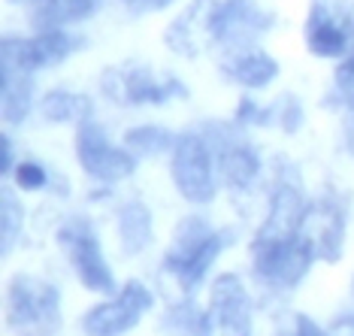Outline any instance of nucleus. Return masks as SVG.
I'll return each mask as SVG.
<instances>
[{"instance_id":"1","label":"nucleus","mask_w":354,"mask_h":336,"mask_svg":"<svg viewBox=\"0 0 354 336\" xmlns=\"http://www.w3.org/2000/svg\"><path fill=\"white\" fill-rule=\"evenodd\" d=\"M236 239L230 227H215L206 215H185L173 230V239L160 258V273L179 288L185 297L197 291L209 279L218 258Z\"/></svg>"},{"instance_id":"18","label":"nucleus","mask_w":354,"mask_h":336,"mask_svg":"<svg viewBox=\"0 0 354 336\" xmlns=\"http://www.w3.org/2000/svg\"><path fill=\"white\" fill-rule=\"evenodd\" d=\"M34 109V73L0 64V112L3 124L19 127Z\"/></svg>"},{"instance_id":"6","label":"nucleus","mask_w":354,"mask_h":336,"mask_svg":"<svg viewBox=\"0 0 354 336\" xmlns=\"http://www.w3.org/2000/svg\"><path fill=\"white\" fill-rule=\"evenodd\" d=\"M155 309V291L142 279H127L115 294L94 303L79 318L82 336H127Z\"/></svg>"},{"instance_id":"12","label":"nucleus","mask_w":354,"mask_h":336,"mask_svg":"<svg viewBox=\"0 0 354 336\" xmlns=\"http://www.w3.org/2000/svg\"><path fill=\"white\" fill-rule=\"evenodd\" d=\"M209 146L215 155V170H218V182L230 191H245L252 188L261 176V155L257 149L243 137L239 124H224L212 122L203 127Z\"/></svg>"},{"instance_id":"13","label":"nucleus","mask_w":354,"mask_h":336,"mask_svg":"<svg viewBox=\"0 0 354 336\" xmlns=\"http://www.w3.org/2000/svg\"><path fill=\"white\" fill-rule=\"evenodd\" d=\"M309 203L312 200H306L300 182L279 176L276 185L270 191L267 215H263L261 227L254 230L252 243H279V239H291L297 234H303V221H306V212H309Z\"/></svg>"},{"instance_id":"5","label":"nucleus","mask_w":354,"mask_h":336,"mask_svg":"<svg viewBox=\"0 0 354 336\" xmlns=\"http://www.w3.org/2000/svg\"><path fill=\"white\" fill-rule=\"evenodd\" d=\"M170 179L182 200L194 206L212 203L218 194V170H215V155L203 131H185L179 133L170 151Z\"/></svg>"},{"instance_id":"28","label":"nucleus","mask_w":354,"mask_h":336,"mask_svg":"<svg viewBox=\"0 0 354 336\" xmlns=\"http://www.w3.org/2000/svg\"><path fill=\"white\" fill-rule=\"evenodd\" d=\"M333 91H336V97H339L345 106L354 109V49L345 55V58L339 61V67H336V73H333Z\"/></svg>"},{"instance_id":"20","label":"nucleus","mask_w":354,"mask_h":336,"mask_svg":"<svg viewBox=\"0 0 354 336\" xmlns=\"http://www.w3.org/2000/svg\"><path fill=\"white\" fill-rule=\"evenodd\" d=\"M39 115L49 124H79L94 115V103L88 94L70 91V88H49L39 97Z\"/></svg>"},{"instance_id":"9","label":"nucleus","mask_w":354,"mask_h":336,"mask_svg":"<svg viewBox=\"0 0 354 336\" xmlns=\"http://www.w3.org/2000/svg\"><path fill=\"white\" fill-rule=\"evenodd\" d=\"M73 151H76V161L85 170V176H91V179L100 182V185L124 182L127 176H133L136 161H140L124 142L115 146V142L109 140L106 127L100 122H94V115L76 124Z\"/></svg>"},{"instance_id":"26","label":"nucleus","mask_w":354,"mask_h":336,"mask_svg":"<svg viewBox=\"0 0 354 336\" xmlns=\"http://www.w3.org/2000/svg\"><path fill=\"white\" fill-rule=\"evenodd\" d=\"M233 122L239 127H267V124H272V103L270 106H261V103H254L252 97H243L236 112H233Z\"/></svg>"},{"instance_id":"23","label":"nucleus","mask_w":354,"mask_h":336,"mask_svg":"<svg viewBox=\"0 0 354 336\" xmlns=\"http://www.w3.org/2000/svg\"><path fill=\"white\" fill-rule=\"evenodd\" d=\"M21 230H25V206H21L19 194L3 185L0 191V243H3V254H12L19 245Z\"/></svg>"},{"instance_id":"24","label":"nucleus","mask_w":354,"mask_h":336,"mask_svg":"<svg viewBox=\"0 0 354 336\" xmlns=\"http://www.w3.org/2000/svg\"><path fill=\"white\" fill-rule=\"evenodd\" d=\"M272 336H330V327H324L318 318H312L309 312L288 309L272 324Z\"/></svg>"},{"instance_id":"4","label":"nucleus","mask_w":354,"mask_h":336,"mask_svg":"<svg viewBox=\"0 0 354 336\" xmlns=\"http://www.w3.org/2000/svg\"><path fill=\"white\" fill-rule=\"evenodd\" d=\"M248 263H252V279L263 291L291 294L309 279L318 258L309 239L297 234L279 243H248Z\"/></svg>"},{"instance_id":"32","label":"nucleus","mask_w":354,"mask_h":336,"mask_svg":"<svg viewBox=\"0 0 354 336\" xmlns=\"http://www.w3.org/2000/svg\"><path fill=\"white\" fill-rule=\"evenodd\" d=\"M345 146L354 155V109H348V118H345Z\"/></svg>"},{"instance_id":"3","label":"nucleus","mask_w":354,"mask_h":336,"mask_svg":"<svg viewBox=\"0 0 354 336\" xmlns=\"http://www.w3.org/2000/svg\"><path fill=\"white\" fill-rule=\"evenodd\" d=\"M55 243H58L64 261L70 263V273L76 276V282L82 285L88 294L109 297V294L118 291L115 273H112V267H109V258H106V252H103L100 234L91 218H85V215H70V218H64L58 224V230H55Z\"/></svg>"},{"instance_id":"17","label":"nucleus","mask_w":354,"mask_h":336,"mask_svg":"<svg viewBox=\"0 0 354 336\" xmlns=\"http://www.w3.org/2000/svg\"><path fill=\"white\" fill-rule=\"evenodd\" d=\"M279 61L263 49H245V52H233L227 55V61L221 64V73L230 82L243 85L245 91H263L279 79Z\"/></svg>"},{"instance_id":"31","label":"nucleus","mask_w":354,"mask_h":336,"mask_svg":"<svg viewBox=\"0 0 354 336\" xmlns=\"http://www.w3.org/2000/svg\"><path fill=\"white\" fill-rule=\"evenodd\" d=\"M330 336H354V312H345L333 324H330Z\"/></svg>"},{"instance_id":"22","label":"nucleus","mask_w":354,"mask_h":336,"mask_svg":"<svg viewBox=\"0 0 354 336\" xmlns=\"http://www.w3.org/2000/svg\"><path fill=\"white\" fill-rule=\"evenodd\" d=\"M179 133L167 131L160 124H136L124 133V146L133 151L136 158H158V155H170Z\"/></svg>"},{"instance_id":"33","label":"nucleus","mask_w":354,"mask_h":336,"mask_svg":"<svg viewBox=\"0 0 354 336\" xmlns=\"http://www.w3.org/2000/svg\"><path fill=\"white\" fill-rule=\"evenodd\" d=\"M348 294H351V303H354V276H351V285H348Z\"/></svg>"},{"instance_id":"16","label":"nucleus","mask_w":354,"mask_h":336,"mask_svg":"<svg viewBox=\"0 0 354 336\" xmlns=\"http://www.w3.org/2000/svg\"><path fill=\"white\" fill-rule=\"evenodd\" d=\"M115 236L124 258H136L155 243V218L142 200H124L115 212Z\"/></svg>"},{"instance_id":"2","label":"nucleus","mask_w":354,"mask_h":336,"mask_svg":"<svg viewBox=\"0 0 354 336\" xmlns=\"http://www.w3.org/2000/svg\"><path fill=\"white\" fill-rule=\"evenodd\" d=\"M3 324L12 336H58L64 327L58 285L37 273H15L3 288Z\"/></svg>"},{"instance_id":"29","label":"nucleus","mask_w":354,"mask_h":336,"mask_svg":"<svg viewBox=\"0 0 354 336\" xmlns=\"http://www.w3.org/2000/svg\"><path fill=\"white\" fill-rule=\"evenodd\" d=\"M12 170H15V146H12V137H10V133H0V173L12 176Z\"/></svg>"},{"instance_id":"27","label":"nucleus","mask_w":354,"mask_h":336,"mask_svg":"<svg viewBox=\"0 0 354 336\" xmlns=\"http://www.w3.org/2000/svg\"><path fill=\"white\" fill-rule=\"evenodd\" d=\"M12 179L21 191H43L49 185V170L37 161H19L12 170Z\"/></svg>"},{"instance_id":"14","label":"nucleus","mask_w":354,"mask_h":336,"mask_svg":"<svg viewBox=\"0 0 354 336\" xmlns=\"http://www.w3.org/2000/svg\"><path fill=\"white\" fill-rule=\"evenodd\" d=\"M303 236L315 249V258L321 263H339L345 258V206L333 197H318L309 203L303 221Z\"/></svg>"},{"instance_id":"11","label":"nucleus","mask_w":354,"mask_h":336,"mask_svg":"<svg viewBox=\"0 0 354 336\" xmlns=\"http://www.w3.org/2000/svg\"><path fill=\"white\" fill-rule=\"evenodd\" d=\"M82 46L85 39L67 28H46L30 37L6 34L3 43H0V64L15 70H28V73H39V70H49L55 64L67 61Z\"/></svg>"},{"instance_id":"21","label":"nucleus","mask_w":354,"mask_h":336,"mask_svg":"<svg viewBox=\"0 0 354 336\" xmlns=\"http://www.w3.org/2000/svg\"><path fill=\"white\" fill-rule=\"evenodd\" d=\"M160 324L173 336H206V306H197L194 300L182 294V300L167 306Z\"/></svg>"},{"instance_id":"25","label":"nucleus","mask_w":354,"mask_h":336,"mask_svg":"<svg viewBox=\"0 0 354 336\" xmlns=\"http://www.w3.org/2000/svg\"><path fill=\"white\" fill-rule=\"evenodd\" d=\"M303 103L297 94H281V97L272 103V124L285 133H297L303 127Z\"/></svg>"},{"instance_id":"7","label":"nucleus","mask_w":354,"mask_h":336,"mask_svg":"<svg viewBox=\"0 0 354 336\" xmlns=\"http://www.w3.org/2000/svg\"><path fill=\"white\" fill-rule=\"evenodd\" d=\"M272 21V12L263 10L257 0H212L206 12L209 43L221 46L227 55L254 49Z\"/></svg>"},{"instance_id":"30","label":"nucleus","mask_w":354,"mask_h":336,"mask_svg":"<svg viewBox=\"0 0 354 336\" xmlns=\"http://www.w3.org/2000/svg\"><path fill=\"white\" fill-rule=\"evenodd\" d=\"M122 3H124L127 10H131V12H140V15H146V12L167 10V6H170L173 0H122Z\"/></svg>"},{"instance_id":"15","label":"nucleus","mask_w":354,"mask_h":336,"mask_svg":"<svg viewBox=\"0 0 354 336\" xmlns=\"http://www.w3.org/2000/svg\"><path fill=\"white\" fill-rule=\"evenodd\" d=\"M303 43L315 58H345L351 46V28L333 3L312 0L303 21Z\"/></svg>"},{"instance_id":"10","label":"nucleus","mask_w":354,"mask_h":336,"mask_svg":"<svg viewBox=\"0 0 354 336\" xmlns=\"http://www.w3.org/2000/svg\"><path fill=\"white\" fill-rule=\"evenodd\" d=\"M206 336H254V294L236 273H218L209 285Z\"/></svg>"},{"instance_id":"8","label":"nucleus","mask_w":354,"mask_h":336,"mask_svg":"<svg viewBox=\"0 0 354 336\" xmlns=\"http://www.w3.org/2000/svg\"><path fill=\"white\" fill-rule=\"evenodd\" d=\"M100 88L109 100L124 106H164L173 97H188V88L176 76H158L149 64L133 61L103 70Z\"/></svg>"},{"instance_id":"34","label":"nucleus","mask_w":354,"mask_h":336,"mask_svg":"<svg viewBox=\"0 0 354 336\" xmlns=\"http://www.w3.org/2000/svg\"><path fill=\"white\" fill-rule=\"evenodd\" d=\"M10 3H25V0H10Z\"/></svg>"},{"instance_id":"19","label":"nucleus","mask_w":354,"mask_h":336,"mask_svg":"<svg viewBox=\"0 0 354 336\" xmlns=\"http://www.w3.org/2000/svg\"><path fill=\"white\" fill-rule=\"evenodd\" d=\"M30 3L34 6H30L28 19L34 30L79 25L100 10V0H30Z\"/></svg>"}]
</instances>
